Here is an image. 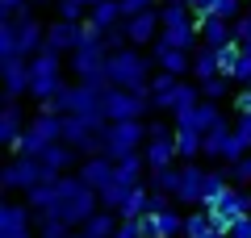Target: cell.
I'll return each instance as SVG.
<instances>
[{
    "mask_svg": "<svg viewBox=\"0 0 251 238\" xmlns=\"http://www.w3.org/2000/svg\"><path fill=\"white\" fill-rule=\"evenodd\" d=\"M59 205H54V217L63 221V226H72V230H80L84 221L92 217V213L100 209V196L92 192L88 184H84L80 176H63L59 184Z\"/></svg>",
    "mask_w": 251,
    "mask_h": 238,
    "instance_id": "6da1fadb",
    "label": "cell"
},
{
    "mask_svg": "<svg viewBox=\"0 0 251 238\" xmlns=\"http://www.w3.org/2000/svg\"><path fill=\"white\" fill-rule=\"evenodd\" d=\"M155 59H147L143 50H122V54H109V88H126V92H147L155 79Z\"/></svg>",
    "mask_w": 251,
    "mask_h": 238,
    "instance_id": "7a4b0ae2",
    "label": "cell"
},
{
    "mask_svg": "<svg viewBox=\"0 0 251 238\" xmlns=\"http://www.w3.org/2000/svg\"><path fill=\"white\" fill-rule=\"evenodd\" d=\"M159 21H163V34H159L163 46H172V50H184V54H193V50L201 46L197 17L188 13V4H163V9H159Z\"/></svg>",
    "mask_w": 251,
    "mask_h": 238,
    "instance_id": "3957f363",
    "label": "cell"
},
{
    "mask_svg": "<svg viewBox=\"0 0 251 238\" xmlns=\"http://www.w3.org/2000/svg\"><path fill=\"white\" fill-rule=\"evenodd\" d=\"M63 84H67V79H63V54L42 50L38 59H29V96H34V100L50 105V100L59 96Z\"/></svg>",
    "mask_w": 251,
    "mask_h": 238,
    "instance_id": "277c9868",
    "label": "cell"
},
{
    "mask_svg": "<svg viewBox=\"0 0 251 238\" xmlns=\"http://www.w3.org/2000/svg\"><path fill=\"white\" fill-rule=\"evenodd\" d=\"M105 130L109 121H100V117H63V142L75 146L84 159L105 155Z\"/></svg>",
    "mask_w": 251,
    "mask_h": 238,
    "instance_id": "5b68a950",
    "label": "cell"
},
{
    "mask_svg": "<svg viewBox=\"0 0 251 238\" xmlns=\"http://www.w3.org/2000/svg\"><path fill=\"white\" fill-rule=\"evenodd\" d=\"M38 184H59V180L42 167V159L17 155V159H9V167L0 171V188H4V192H29V188H38Z\"/></svg>",
    "mask_w": 251,
    "mask_h": 238,
    "instance_id": "8992f818",
    "label": "cell"
},
{
    "mask_svg": "<svg viewBox=\"0 0 251 238\" xmlns=\"http://www.w3.org/2000/svg\"><path fill=\"white\" fill-rule=\"evenodd\" d=\"M54 142H63V117H54V113H38V117H29L25 134H21L17 155L38 159L46 146H54Z\"/></svg>",
    "mask_w": 251,
    "mask_h": 238,
    "instance_id": "52a82bcc",
    "label": "cell"
},
{
    "mask_svg": "<svg viewBox=\"0 0 251 238\" xmlns=\"http://www.w3.org/2000/svg\"><path fill=\"white\" fill-rule=\"evenodd\" d=\"M147 146V121H109L105 130V159H126Z\"/></svg>",
    "mask_w": 251,
    "mask_h": 238,
    "instance_id": "ba28073f",
    "label": "cell"
},
{
    "mask_svg": "<svg viewBox=\"0 0 251 238\" xmlns=\"http://www.w3.org/2000/svg\"><path fill=\"white\" fill-rule=\"evenodd\" d=\"M151 105V88L147 92H126V88H109L105 92V121H143V113Z\"/></svg>",
    "mask_w": 251,
    "mask_h": 238,
    "instance_id": "9c48e42d",
    "label": "cell"
},
{
    "mask_svg": "<svg viewBox=\"0 0 251 238\" xmlns=\"http://www.w3.org/2000/svg\"><path fill=\"white\" fill-rule=\"evenodd\" d=\"M126 38H130V46H155L159 42V34H163V21H159V9H151V13H138V17H126Z\"/></svg>",
    "mask_w": 251,
    "mask_h": 238,
    "instance_id": "30bf717a",
    "label": "cell"
},
{
    "mask_svg": "<svg viewBox=\"0 0 251 238\" xmlns=\"http://www.w3.org/2000/svg\"><path fill=\"white\" fill-rule=\"evenodd\" d=\"M105 92L109 88H97V84H75L72 88V113L67 117H100L105 121Z\"/></svg>",
    "mask_w": 251,
    "mask_h": 238,
    "instance_id": "8fae6325",
    "label": "cell"
},
{
    "mask_svg": "<svg viewBox=\"0 0 251 238\" xmlns=\"http://www.w3.org/2000/svg\"><path fill=\"white\" fill-rule=\"evenodd\" d=\"M80 42H84V25H72V21H50L46 25V50L72 59L80 50Z\"/></svg>",
    "mask_w": 251,
    "mask_h": 238,
    "instance_id": "7c38bea8",
    "label": "cell"
},
{
    "mask_svg": "<svg viewBox=\"0 0 251 238\" xmlns=\"http://www.w3.org/2000/svg\"><path fill=\"white\" fill-rule=\"evenodd\" d=\"M180 171H184V180H180V192L176 201L180 205H197L205 201V184H209V167H201V163H180Z\"/></svg>",
    "mask_w": 251,
    "mask_h": 238,
    "instance_id": "4fadbf2b",
    "label": "cell"
},
{
    "mask_svg": "<svg viewBox=\"0 0 251 238\" xmlns=\"http://www.w3.org/2000/svg\"><path fill=\"white\" fill-rule=\"evenodd\" d=\"M80 180H84V184H88L92 192L100 196L109 184H117V163H113V159H105V155L84 159V163H80Z\"/></svg>",
    "mask_w": 251,
    "mask_h": 238,
    "instance_id": "5bb4252c",
    "label": "cell"
},
{
    "mask_svg": "<svg viewBox=\"0 0 251 238\" xmlns=\"http://www.w3.org/2000/svg\"><path fill=\"white\" fill-rule=\"evenodd\" d=\"M34 226V209L29 205H0V238H25Z\"/></svg>",
    "mask_w": 251,
    "mask_h": 238,
    "instance_id": "9a60e30c",
    "label": "cell"
},
{
    "mask_svg": "<svg viewBox=\"0 0 251 238\" xmlns=\"http://www.w3.org/2000/svg\"><path fill=\"white\" fill-rule=\"evenodd\" d=\"M0 71H4V96L9 100L29 96V59H0Z\"/></svg>",
    "mask_w": 251,
    "mask_h": 238,
    "instance_id": "2e32d148",
    "label": "cell"
},
{
    "mask_svg": "<svg viewBox=\"0 0 251 238\" xmlns=\"http://www.w3.org/2000/svg\"><path fill=\"white\" fill-rule=\"evenodd\" d=\"M151 59H155V67H159V71H168V75H176V79L193 75V54H184V50H172V46L155 42L151 46Z\"/></svg>",
    "mask_w": 251,
    "mask_h": 238,
    "instance_id": "e0dca14e",
    "label": "cell"
},
{
    "mask_svg": "<svg viewBox=\"0 0 251 238\" xmlns=\"http://www.w3.org/2000/svg\"><path fill=\"white\" fill-rule=\"evenodd\" d=\"M138 226H143V238H180L184 234V217L176 209L172 213H147Z\"/></svg>",
    "mask_w": 251,
    "mask_h": 238,
    "instance_id": "ac0fdd59",
    "label": "cell"
},
{
    "mask_svg": "<svg viewBox=\"0 0 251 238\" xmlns=\"http://www.w3.org/2000/svg\"><path fill=\"white\" fill-rule=\"evenodd\" d=\"M38 159H42V167L50 171L54 180H63L67 171L75 167V159H80V150H75V146H67V142H54V146H46V150H42Z\"/></svg>",
    "mask_w": 251,
    "mask_h": 238,
    "instance_id": "d6986e66",
    "label": "cell"
},
{
    "mask_svg": "<svg viewBox=\"0 0 251 238\" xmlns=\"http://www.w3.org/2000/svg\"><path fill=\"white\" fill-rule=\"evenodd\" d=\"M25 125H29L25 109H21L17 100H9V105H4V113H0V142L17 150V142H21V134H25Z\"/></svg>",
    "mask_w": 251,
    "mask_h": 238,
    "instance_id": "ffe728a7",
    "label": "cell"
},
{
    "mask_svg": "<svg viewBox=\"0 0 251 238\" xmlns=\"http://www.w3.org/2000/svg\"><path fill=\"white\" fill-rule=\"evenodd\" d=\"M197 34H201V46H209V50H226V46H234V25H226V21H218V17L197 21Z\"/></svg>",
    "mask_w": 251,
    "mask_h": 238,
    "instance_id": "44dd1931",
    "label": "cell"
},
{
    "mask_svg": "<svg viewBox=\"0 0 251 238\" xmlns=\"http://www.w3.org/2000/svg\"><path fill=\"white\" fill-rule=\"evenodd\" d=\"M222 121H226L222 109H218L214 100H201V109H193V113H188L184 121H176V125H188V130H197L201 138H205V134H209V130H218Z\"/></svg>",
    "mask_w": 251,
    "mask_h": 238,
    "instance_id": "7402d4cb",
    "label": "cell"
},
{
    "mask_svg": "<svg viewBox=\"0 0 251 238\" xmlns=\"http://www.w3.org/2000/svg\"><path fill=\"white\" fill-rule=\"evenodd\" d=\"M88 25L97 29V34H109V29L126 25V9H122V0H105V4H97V9H88Z\"/></svg>",
    "mask_w": 251,
    "mask_h": 238,
    "instance_id": "603a6c76",
    "label": "cell"
},
{
    "mask_svg": "<svg viewBox=\"0 0 251 238\" xmlns=\"http://www.w3.org/2000/svg\"><path fill=\"white\" fill-rule=\"evenodd\" d=\"M180 84H184V79L168 75V71H155V79H151V105H155V109H163V113H172Z\"/></svg>",
    "mask_w": 251,
    "mask_h": 238,
    "instance_id": "cb8c5ba5",
    "label": "cell"
},
{
    "mask_svg": "<svg viewBox=\"0 0 251 238\" xmlns=\"http://www.w3.org/2000/svg\"><path fill=\"white\" fill-rule=\"evenodd\" d=\"M143 159H147V167L151 171H168V167H176V138H168V142H147L143 146Z\"/></svg>",
    "mask_w": 251,
    "mask_h": 238,
    "instance_id": "d4e9b609",
    "label": "cell"
},
{
    "mask_svg": "<svg viewBox=\"0 0 251 238\" xmlns=\"http://www.w3.org/2000/svg\"><path fill=\"white\" fill-rule=\"evenodd\" d=\"M117 226H122V217H117V213L97 209V213H92V217L80 226V234H84V238H113V234H117Z\"/></svg>",
    "mask_w": 251,
    "mask_h": 238,
    "instance_id": "484cf974",
    "label": "cell"
},
{
    "mask_svg": "<svg viewBox=\"0 0 251 238\" xmlns=\"http://www.w3.org/2000/svg\"><path fill=\"white\" fill-rule=\"evenodd\" d=\"M147 159H143V150L138 155H126V159H117V180H122L126 188H143V176H147Z\"/></svg>",
    "mask_w": 251,
    "mask_h": 238,
    "instance_id": "4316f807",
    "label": "cell"
},
{
    "mask_svg": "<svg viewBox=\"0 0 251 238\" xmlns=\"http://www.w3.org/2000/svg\"><path fill=\"white\" fill-rule=\"evenodd\" d=\"M184 238H230V234L218 230L214 217H209L205 209H197V213H188V217H184Z\"/></svg>",
    "mask_w": 251,
    "mask_h": 238,
    "instance_id": "83f0119b",
    "label": "cell"
},
{
    "mask_svg": "<svg viewBox=\"0 0 251 238\" xmlns=\"http://www.w3.org/2000/svg\"><path fill=\"white\" fill-rule=\"evenodd\" d=\"M201 100H205V96H201V84H188V79H184L180 92H176V105H172V121H184L193 109H201Z\"/></svg>",
    "mask_w": 251,
    "mask_h": 238,
    "instance_id": "f1b7e54d",
    "label": "cell"
},
{
    "mask_svg": "<svg viewBox=\"0 0 251 238\" xmlns=\"http://www.w3.org/2000/svg\"><path fill=\"white\" fill-rule=\"evenodd\" d=\"M201 146H205V138H201L197 130L176 125V155H180V163H197V159H201Z\"/></svg>",
    "mask_w": 251,
    "mask_h": 238,
    "instance_id": "f546056e",
    "label": "cell"
},
{
    "mask_svg": "<svg viewBox=\"0 0 251 238\" xmlns=\"http://www.w3.org/2000/svg\"><path fill=\"white\" fill-rule=\"evenodd\" d=\"M193 79H197V84L218 79V50H209V46H197V50H193Z\"/></svg>",
    "mask_w": 251,
    "mask_h": 238,
    "instance_id": "4dcf8cb0",
    "label": "cell"
},
{
    "mask_svg": "<svg viewBox=\"0 0 251 238\" xmlns=\"http://www.w3.org/2000/svg\"><path fill=\"white\" fill-rule=\"evenodd\" d=\"M25 205L42 217V213H54V205H59V188L54 184H38V188H29L25 192Z\"/></svg>",
    "mask_w": 251,
    "mask_h": 238,
    "instance_id": "1f68e13d",
    "label": "cell"
},
{
    "mask_svg": "<svg viewBox=\"0 0 251 238\" xmlns=\"http://www.w3.org/2000/svg\"><path fill=\"white\" fill-rule=\"evenodd\" d=\"M180 180H184V171L180 167H168V171H151V192H180Z\"/></svg>",
    "mask_w": 251,
    "mask_h": 238,
    "instance_id": "d6a6232c",
    "label": "cell"
},
{
    "mask_svg": "<svg viewBox=\"0 0 251 238\" xmlns=\"http://www.w3.org/2000/svg\"><path fill=\"white\" fill-rule=\"evenodd\" d=\"M134 192V188H126L122 180L117 184H109L105 192H100V209H109V213H122V205H126V196Z\"/></svg>",
    "mask_w": 251,
    "mask_h": 238,
    "instance_id": "836d02e7",
    "label": "cell"
},
{
    "mask_svg": "<svg viewBox=\"0 0 251 238\" xmlns=\"http://www.w3.org/2000/svg\"><path fill=\"white\" fill-rule=\"evenodd\" d=\"M239 59H243V46H239V42L226 46V50H218V75L234 79V71H239Z\"/></svg>",
    "mask_w": 251,
    "mask_h": 238,
    "instance_id": "e575fe53",
    "label": "cell"
},
{
    "mask_svg": "<svg viewBox=\"0 0 251 238\" xmlns=\"http://www.w3.org/2000/svg\"><path fill=\"white\" fill-rule=\"evenodd\" d=\"M67 234H75V230L63 226L54 213H42V217H38V238H67Z\"/></svg>",
    "mask_w": 251,
    "mask_h": 238,
    "instance_id": "d590c367",
    "label": "cell"
},
{
    "mask_svg": "<svg viewBox=\"0 0 251 238\" xmlns=\"http://www.w3.org/2000/svg\"><path fill=\"white\" fill-rule=\"evenodd\" d=\"M230 92H234V79H226V75H218V79H209V84H201V96L214 100V105H218L222 96H230Z\"/></svg>",
    "mask_w": 251,
    "mask_h": 238,
    "instance_id": "8d00e7d4",
    "label": "cell"
},
{
    "mask_svg": "<svg viewBox=\"0 0 251 238\" xmlns=\"http://www.w3.org/2000/svg\"><path fill=\"white\" fill-rule=\"evenodd\" d=\"M100 42H105V50H109V54L130 50V38H126V29H122V25H117V29H109V34H100Z\"/></svg>",
    "mask_w": 251,
    "mask_h": 238,
    "instance_id": "74e56055",
    "label": "cell"
},
{
    "mask_svg": "<svg viewBox=\"0 0 251 238\" xmlns=\"http://www.w3.org/2000/svg\"><path fill=\"white\" fill-rule=\"evenodd\" d=\"M226 180H230V184H251V155L247 159H239V163H230V167H226Z\"/></svg>",
    "mask_w": 251,
    "mask_h": 238,
    "instance_id": "f35d334b",
    "label": "cell"
},
{
    "mask_svg": "<svg viewBox=\"0 0 251 238\" xmlns=\"http://www.w3.org/2000/svg\"><path fill=\"white\" fill-rule=\"evenodd\" d=\"M214 4L218 0H188V13H193L197 21H205V17H214Z\"/></svg>",
    "mask_w": 251,
    "mask_h": 238,
    "instance_id": "ab89813d",
    "label": "cell"
},
{
    "mask_svg": "<svg viewBox=\"0 0 251 238\" xmlns=\"http://www.w3.org/2000/svg\"><path fill=\"white\" fill-rule=\"evenodd\" d=\"M234 117H251V88L234 92Z\"/></svg>",
    "mask_w": 251,
    "mask_h": 238,
    "instance_id": "60d3db41",
    "label": "cell"
},
{
    "mask_svg": "<svg viewBox=\"0 0 251 238\" xmlns=\"http://www.w3.org/2000/svg\"><path fill=\"white\" fill-rule=\"evenodd\" d=\"M122 9H126V17H138V13L155 9V0H122Z\"/></svg>",
    "mask_w": 251,
    "mask_h": 238,
    "instance_id": "b9f144b4",
    "label": "cell"
},
{
    "mask_svg": "<svg viewBox=\"0 0 251 238\" xmlns=\"http://www.w3.org/2000/svg\"><path fill=\"white\" fill-rule=\"evenodd\" d=\"M234 42H239V46H251V17L234 21Z\"/></svg>",
    "mask_w": 251,
    "mask_h": 238,
    "instance_id": "7bdbcfd3",
    "label": "cell"
},
{
    "mask_svg": "<svg viewBox=\"0 0 251 238\" xmlns=\"http://www.w3.org/2000/svg\"><path fill=\"white\" fill-rule=\"evenodd\" d=\"M113 238H143V226H138V221H122Z\"/></svg>",
    "mask_w": 251,
    "mask_h": 238,
    "instance_id": "ee69618b",
    "label": "cell"
},
{
    "mask_svg": "<svg viewBox=\"0 0 251 238\" xmlns=\"http://www.w3.org/2000/svg\"><path fill=\"white\" fill-rule=\"evenodd\" d=\"M230 238H251V217H239V221H234Z\"/></svg>",
    "mask_w": 251,
    "mask_h": 238,
    "instance_id": "f6af8a7d",
    "label": "cell"
},
{
    "mask_svg": "<svg viewBox=\"0 0 251 238\" xmlns=\"http://www.w3.org/2000/svg\"><path fill=\"white\" fill-rule=\"evenodd\" d=\"M42 4H59V0H29V9H42Z\"/></svg>",
    "mask_w": 251,
    "mask_h": 238,
    "instance_id": "bcb514c9",
    "label": "cell"
},
{
    "mask_svg": "<svg viewBox=\"0 0 251 238\" xmlns=\"http://www.w3.org/2000/svg\"><path fill=\"white\" fill-rule=\"evenodd\" d=\"M80 4H88V9H97V4H105V0H80Z\"/></svg>",
    "mask_w": 251,
    "mask_h": 238,
    "instance_id": "7dc6e473",
    "label": "cell"
},
{
    "mask_svg": "<svg viewBox=\"0 0 251 238\" xmlns=\"http://www.w3.org/2000/svg\"><path fill=\"white\" fill-rule=\"evenodd\" d=\"M163 4H188V0H163Z\"/></svg>",
    "mask_w": 251,
    "mask_h": 238,
    "instance_id": "c3c4849f",
    "label": "cell"
},
{
    "mask_svg": "<svg viewBox=\"0 0 251 238\" xmlns=\"http://www.w3.org/2000/svg\"><path fill=\"white\" fill-rule=\"evenodd\" d=\"M67 238H84V234H80V230H75V234H67Z\"/></svg>",
    "mask_w": 251,
    "mask_h": 238,
    "instance_id": "681fc988",
    "label": "cell"
},
{
    "mask_svg": "<svg viewBox=\"0 0 251 238\" xmlns=\"http://www.w3.org/2000/svg\"><path fill=\"white\" fill-rule=\"evenodd\" d=\"M247 17H251V0H247Z\"/></svg>",
    "mask_w": 251,
    "mask_h": 238,
    "instance_id": "f907efd6",
    "label": "cell"
},
{
    "mask_svg": "<svg viewBox=\"0 0 251 238\" xmlns=\"http://www.w3.org/2000/svg\"><path fill=\"white\" fill-rule=\"evenodd\" d=\"M25 238H34V234H25Z\"/></svg>",
    "mask_w": 251,
    "mask_h": 238,
    "instance_id": "816d5d0a",
    "label": "cell"
}]
</instances>
